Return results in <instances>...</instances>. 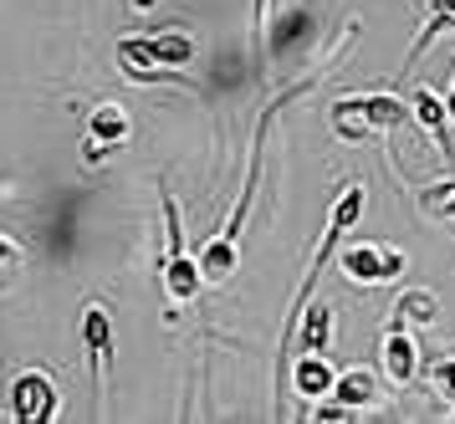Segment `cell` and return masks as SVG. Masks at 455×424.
Returning <instances> with one entry per match:
<instances>
[{"instance_id": "1", "label": "cell", "mask_w": 455, "mask_h": 424, "mask_svg": "<svg viewBox=\"0 0 455 424\" xmlns=\"http://www.w3.org/2000/svg\"><path fill=\"white\" fill-rule=\"evenodd\" d=\"M200 57V41L189 31H159V36L118 41V61L133 82H189V67Z\"/></svg>"}, {"instance_id": "2", "label": "cell", "mask_w": 455, "mask_h": 424, "mask_svg": "<svg viewBox=\"0 0 455 424\" xmlns=\"http://www.w3.org/2000/svg\"><path fill=\"white\" fill-rule=\"evenodd\" d=\"M159 204H164V297H169V307H189L200 297V286H205V271H200V261H189L180 204H174L169 189L159 195Z\"/></svg>"}, {"instance_id": "3", "label": "cell", "mask_w": 455, "mask_h": 424, "mask_svg": "<svg viewBox=\"0 0 455 424\" xmlns=\"http://www.w3.org/2000/svg\"><path fill=\"white\" fill-rule=\"evenodd\" d=\"M410 102H399L394 92H369V98H338L332 102V133L338 139H363L369 128H399L410 123Z\"/></svg>"}, {"instance_id": "4", "label": "cell", "mask_w": 455, "mask_h": 424, "mask_svg": "<svg viewBox=\"0 0 455 424\" xmlns=\"http://www.w3.org/2000/svg\"><path fill=\"white\" fill-rule=\"evenodd\" d=\"M338 266L353 286H384L404 271V251L394 245H373V241H353L348 251H338Z\"/></svg>"}, {"instance_id": "5", "label": "cell", "mask_w": 455, "mask_h": 424, "mask_svg": "<svg viewBox=\"0 0 455 424\" xmlns=\"http://www.w3.org/2000/svg\"><path fill=\"white\" fill-rule=\"evenodd\" d=\"M11 414L21 424H46L57 414V384L46 379V373H21L16 384H11Z\"/></svg>"}, {"instance_id": "6", "label": "cell", "mask_w": 455, "mask_h": 424, "mask_svg": "<svg viewBox=\"0 0 455 424\" xmlns=\"http://www.w3.org/2000/svg\"><path fill=\"white\" fill-rule=\"evenodd\" d=\"M128 133H133V123H128V113L118 108V102H103L92 118H87V164H103V154H113V148H124Z\"/></svg>"}, {"instance_id": "7", "label": "cell", "mask_w": 455, "mask_h": 424, "mask_svg": "<svg viewBox=\"0 0 455 424\" xmlns=\"http://www.w3.org/2000/svg\"><path fill=\"white\" fill-rule=\"evenodd\" d=\"M379 368H384V379H389L394 388H410L414 373H419V343H414L399 323H394L389 332H384V343H379Z\"/></svg>"}, {"instance_id": "8", "label": "cell", "mask_w": 455, "mask_h": 424, "mask_svg": "<svg viewBox=\"0 0 455 424\" xmlns=\"http://www.w3.org/2000/svg\"><path fill=\"white\" fill-rule=\"evenodd\" d=\"M83 348L92 364V394H103V358H113V312L103 302L83 307Z\"/></svg>"}, {"instance_id": "9", "label": "cell", "mask_w": 455, "mask_h": 424, "mask_svg": "<svg viewBox=\"0 0 455 424\" xmlns=\"http://www.w3.org/2000/svg\"><path fill=\"white\" fill-rule=\"evenodd\" d=\"M291 394H302L307 404L317 399H332V384H338V368L328 364V353H297V364L287 368Z\"/></svg>"}, {"instance_id": "10", "label": "cell", "mask_w": 455, "mask_h": 424, "mask_svg": "<svg viewBox=\"0 0 455 424\" xmlns=\"http://www.w3.org/2000/svg\"><path fill=\"white\" fill-rule=\"evenodd\" d=\"M410 113H414L419 123H425V133H430L435 148L445 154V164H455V139H451V128H445V113H451V108H445V102L435 98L430 87H419V92L410 98Z\"/></svg>"}, {"instance_id": "11", "label": "cell", "mask_w": 455, "mask_h": 424, "mask_svg": "<svg viewBox=\"0 0 455 424\" xmlns=\"http://www.w3.org/2000/svg\"><path fill=\"white\" fill-rule=\"evenodd\" d=\"M328 343H332V307L312 302V312L297 317V338H291V348H297V353H328ZM297 353H291V358H297Z\"/></svg>"}, {"instance_id": "12", "label": "cell", "mask_w": 455, "mask_h": 424, "mask_svg": "<svg viewBox=\"0 0 455 424\" xmlns=\"http://www.w3.org/2000/svg\"><path fill=\"white\" fill-rule=\"evenodd\" d=\"M332 399L348 409H363L373 404V379L363 373V368H353V373H338V384H332Z\"/></svg>"}, {"instance_id": "13", "label": "cell", "mask_w": 455, "mask_h": 424, "mask_svg": "<svg viewBox=\"0 0 455 424\" xmlns=\"http://www.w3.org/2000/svg\"><path fill=\"white\" fill-rule=\"evenodd\" d=\"M21 271H26V251L11 236H0V292L21 282Z\"/></svg>"}, {"instance_id": "14", "label": "cell", "mask_w": 455, "mask_h": 424, "mask_svg": "<svg viewBox=\"0 0 455 424\" xmlns=\"http://www.w3.org/2000/svg\"><path fill=\"white\" fill-rule=\"evenodd\" d=\"M394 312H399L404 323H430V317H435V297H430V292H410Z\"/></svg>"}, {"instance_id": "15", "label": "cell", "mask_w": 455, "mask_h": 424, "mask_svg": "<svg viewBox=\"0 0 455 424\" xmlns=\"http://www.w3.org/2000/svg\"><path fill=\"white\" fill-rule=\"evenodd\" d=\"M430 388L445 404H455V358H440V364L430 368Z\"/></svg>"}, {"instance_id": "16", "label": "cell", "mask_w": 455, "mask_h": 424, "mask_svg": "<svg viewBox=\"0 0 455 424\" xmlns=\"http://www.w3.org/2000/svg\"><path fill=\"white\" fill-rule=\"evenodd\" d=\"M267 5L271 0H256V26H251V36H256V57L267 52Z\"/></svg>"}]
</instances>
